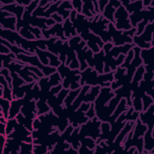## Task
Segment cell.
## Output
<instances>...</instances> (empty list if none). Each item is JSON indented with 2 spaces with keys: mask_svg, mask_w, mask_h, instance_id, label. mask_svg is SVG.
Masks as SVG:
<instances>
[{
  "mask_svg": "<svg viewBox=\"0 0 154 154\" xmlns=\"http://www.w3.org/2000/svg\"><path fill=\"white\" fill-rule=\"evenodd\" d=\"M94 150H89L87 148L86 146H81V147H79L78 150V153L80 154H91L94 153Z\"/></svg>",
  "mask_w": 154,
  "mask_h": 154,
  "instance_id": "50",
  "label": "cell"
},
{
  "mask_svg": "<svg viewBox=\"0 0 154 154\" xmlns=\"http://www.w3.org/2000/svg\"><path fill=\"white\" fill-rule=\"evenodd\" d=\"M0 82H1V84H2L4 87L2 97L11 102L13 100L12 91L11 90V88L9 87L8 84H7V81L5 79L4 76L2 75L0 76Z\"/></svg>",
  "mask_w": 154,
  "mask_h": 154,
  "instance_id": "36",
  "label": "cell"
},
{
  "mask_svg": "<svg viewBox=\"0 0 154 154\" xmlns=\"http://www.w3.org/2000/svg\"><path fill=\"white\" fill-rule=\"evenodd\" d=\"M63 31H64V28H63L62 24L59 23H55V25L49 29L42 31V35L46 39L50 38L49 37H50L51 34H52L53 36H54L55 35V34H57L56 35L59 37L61 39V40H63V41L68 40V38L64 36Z\"/></svg>",
  "mask_w": 154,
  "mask_h": 154,
  "instance_id": "25",
  "label": "cell"
},
{
  "mask_svg": "<svg viewBox=\"0 0 154 154\" xmlns=\"http://www.w3.org/2000/svg\"><path fill=\"white\" fill-rule=\"evenodd\" d=\"M1 74L2 75H3L5 78V79H6V81H7L9 87L11 89L13 88L12 86V79L11 78V76L10 75V73L9 72V70L8 69H7L6 68H2L1 70Z\"/></svg>",
  "mask_w": 154,
  "mask_h": 154,
  "instance_id": "46",
  "label": "cell"
},
{
  "mask_svg": "<svg viewBox=\"0 0 154 154\" xmlns=\"http://www.w3.org/2000/svg\"><path fill=\"white\" fill-rule=\"evenodd\" d=\"M0 104H1L0 111L2 112L4 117L5 119H8V115H9V110L11 106V102L3 97H1Z\"/></svg>",
  "mask_w": 154,
  "mask_h": 154,
  "instance_id": "40",
  "label": "cell"
},
{
  "mask_svg": "<svg viewBox=\"0 0 154 154\" xmlns=\"http://www.w3.org/2000/svg\"><path fill=\"white\" fill-rule=\"evenodd\" d=\"M104 51L101 49L99 52L94 54L93 58H92L93 52L91 49H88L87 51V56L85 60L87 61V64L89 67H94L95 70L98 73H103V57H104Z\"/></svg>",
  "mask_w": 154,
  "mask_h": 154,
  "instance_id": "18",
  "label": "cell"
},
{
  "mask_svg": "<svg viewBox=\"0 0 154 154\" xmlns=\"http://www.w3.org/2000/svg\"><path fill=\"white\" fill-rule=\"evenodd\" d=\"M16 23V17L14 16L5 18L1 17V25L4 28L9 29L11 30H15L16 28L14 24Z\"/></svg>",
  "mask_w": 154,
  "mask_h": 154,
  "instance_id": "39",
  "label": "cell"
},
{
  "mask_svg": "<svg viewBox=\"0 0 154 154\" xmlns=\"http://www.w3.org/2000/svg\"><path fill=\"white\" fill-rule=\"evenodd\" d=\"M153 11L154 7H147L146 9L143 10L141 11H138L134 12L132 14L129 16L131 20V25L132 28H137V25L139 22L142 19H147L149 22H153Z\"/></svg>",
  "mask_w": 154,
  "mask_h": 154,
  "instance_id": "20",
  "label": "cell"
},
{
  "mask_svg": "<svg viewBox=\"0 0 154 154\" xmlns=\"http://www.w3.org/2000/svg\"><path fill=\"white\" fill-rule=\"evenodd\" d=\"M88 20L90 21V30L94 34L99 35L103 43L112 42V38L108 32L105 30V29H106V24L110 22L109 20L104 18L103 15L101 14H96L93 17L88 18Z\"/></svg>",
  "mask_w": 154,
  "mask_h": 154,
  "instance_id": "9",
  "label": "cell"
},
{
  "mask_svg": "<svg viewBox=\"0 0 154 154\" xmlns=\"http://www.w3.org/2000/svg\"><path fill=\"white\" fill-rule=\"evenodd\" d=\"M19 32L20 35L23 36V37H25V38H26L28 40H35V37L34 36V35L32 34L31 33V32L26 28H22V29H20Z\"/></svg>",
  "mask_w": 154,
  "mask_h": 154,
  "instance_id": "47",
  "label": "cell"
},
{
  "mask_svg": "<svg viewBox=\"0 0 154 154\" xmlns=\"http://www.w3.org/2000/svg\"><path fill=\"white\" fill-rule=\"evenodd\" d=\"M57 70L60 73L62 79L66 77L62 82V86L64 88L68 89L70 84V89L72 90H75L79 88H81V85L78 82L81 76L76 75L77 74H79L80 72L79 70H70V68L68 67V66H66L64 63H61L58 67Z\"/></svg>",
  "mask_w": 154,
  "mask_h": 154,
  "instance_id": "8",
  "label": "cell"
},
{
  "mask_svg": "<svg viewBox=\"0 0 154 154\" xmlns=\"http://www.w3.org/2000/svg\"><path fill=\"white\" fill-rule=\"evenodd\" d=\"M137 124L134 125L129 133L126 135L122 142V145L124 146V152H127L130 147L135 146L140 153L143 152V138L139 137L143 136L147 129V126L141 124L139 118L137 120Z\"/></svg>",
  "mask_w": 154,
  "mask_h": 154,
  "instance_id": "7",
  "label": "cell"
},
{
  "mask_svg": "<svg viewBox=\"0 0 154 154\" xmlns=\"http://www.w3.org/2000/svg\"><path fill=\"white\" fill-rule=\"evenodd\" d=\"M1 43L3 44L5 46H7L12 52V53L16 55L19 54H25L27 55H33L32 54H31L28 51H26L25 50H24L22 48H19L14 45L10 44L9 42H7L6 40H5L4 39H3L2 38H1Z\"/></svg>",
  "mask_w": 154,
  "mask_h": 154,
  "instance_id": "37",
  "label": "cell"
},
{
  "mask_svg": "<svg viewBox=\"0 0 154 154\" xmlns=\"http://www.w3.org/2000/svg\"><path fill=\"white\" fill-rule=\"evenodd\" d=\"M1 3L5 4H10L11 2H14L15 1H13V0H0Z\"/></svg>",
  "mask_w": 154,
  "mask_h": 154,
  "instance_id": "57",
  "label": "cell"
},
{
  "mask_svg": "<svg viewBox=\"0 0 154 154\" xmlns=\"http://www.w3.org/2000/svg\"><path fill=\"white\" fill-rule=\"evenodd\" d=\"M16 59L22 62L26 63L28 64H32L33 66H36L39 67L45 76H48L52 73H54L57 72V70L55 67H51V66H46L40 63L38 60L37 55H27L23 54H19L16 55Z\"/></svg>",
  "mask_w": 154,
  "mask_h": 154,
  "instance_id": "15",
  "label": "cell"
},
{
  "mask_svg": "<svg viewBox=\"0 0 154 154\" xmlns=\"http://www.w3.org/2000/svg\"><path fill=\"white\" fill-rule=\"evenodd\" d=\"M79 128H80L79 126L75 128L73 132L70 134V135L66 140L67 142L70 144H72V147L76 150H78L80 147V143L78 137V132Z\"/></svg>",
  "mask_w": 154,
  "mask_h": 154,
  "instance_id": "32",
  "label": "cell"
},
{
  "mask_svg": "<svg viewBox=\"0 0 154 154\" xmlns=\"http://www.w3.org/2000/svg\"><path fill=\"white\" fill-rule=\"evenodd\" d=\"M90 106V103H82L78 111H75L68 117L69 123L73 128H75L79 125L86 123L88 120V118L85 116V113H84V111L88 110Z\"/></svg>",
  "mask_w": 154,
  "mask_h": 154,
  "instance_id": "19",
  "label": "cell"
},
{
  "mask_svg": "<svg viewBox=\"0 0 154 154\" xmlns=\"http://www.w3.org/2000/svg\"><path fill=\"white\" fill-rule=\"evenodd\" d=\"M5 129H6V124L3 123H0V134L6 136Z\"/></svg>",
  "mask_w": 154,
  "mask_h": 154,
  "instance_id": "54",
  "label": "cell"
},
{
  "mask_svg": "<svg viewBox=\"0 0 154 154\" xmlns=\"http://www.w3.org/2000/svg\"><path fill=\"white\" fill-rule=\"evenodd\" d=\"M153 51L154 46H152L149 49H142L140 51V54L146 72H153Z\"/></svg>",
  "mask_w": 154,
  "mask_h": 154,
  "instance_id": "22",
  "label": "cell"
},
{
  "mask_svg": "<svg viewBox=\"0 0 154 154\" xmlns=\"http://www.w3.org/2000/svg\"><path fill=\"white\" fill-rule=\"evenodd\" d=\"M150 2H151L150 0H144L143 1V5L144 6V7L149 5V4H150Z\"/></svg>",
  "mask_w": 154,
  "mask_h": 154,
  "instance_id": "58",
  "label": "cell"
},
{
  "mask_svg": "<svg viewBox=\"0 0 154 154\" xmlns=\"http://www.w3.org/2000/svg\"><path fill=\"white\" fill-rule=\"evenodd\" d=\"M22 141L17 140L14 138H7L5 146L3 150V153L13 154L14 153L19 154V147H20Z\"/></svg>",
  "mask_w": 154,
  "mask_h": 154,
  "instance_id": "28",
  "label": "cell"
},
{
  "mask_svg": "<svg viewBox=\"0 0 154 154\" xmlns=\"http://www.w3.org/2000/svg\"><path fill=\"white\" fill-rule=\"evenodd\" d=\"M0 52L2 54H8L10 53V50L5 45L1 43L0 44Z\"/></svg>",
  "mask_w": 154,
  "mask_h": 154,
  "instance_id": "52",
  "label": "cell"
},
{
  "mask_svg": "<svg viewBox=\"0 0 154 154\" xmlns=\"http://www.w3.org/2000/svg\"><path fill=\"white\" fill-rule=\"evenodd\" d=\"M153 130L147 129L143 138L144 140V150L147 152L153 150L154 148V138L152 135Z\"/></svg>",
  "mask_w": 154,
  "mask_h": 154,
  "instance_id": "35",
  "label": "cell"
},
{
  "mask_svg": "<svg viewBox=\"0 0 154 154\" xmlns=\"http://www.w3.org/2000/svg\"><path fill=\"white\" fill-rule=\"evenodd\" d=\"M82 2H84V5L81 12L82 14L84 15L87 18L93 17L97 14L96 12L94 10L92 1H82Z\"/></svg>",
  "mask_w": 154,
  "mask_h": 154,
  "instance_id": "34",
  "label": "cell"
},
{
  "mask_svg": "<svg viewBox=\"0 0 154 154\" xmlns=\"http://www.w3.org/2000/svg\"><path fill=\"white\" fill-rule=\"evenodd\" d=\"M10 76L12 77V90H15L18 88L19 85L24 84L26 81L24 79L19 78L16 73L14 72H10Z\"/></svg>",
  "mask_w": 154,
  "mask_h": 154,
  "instance_id": "42",
  "label": "cell"
},
{
  "mask_svg": "<svg viewBox=\"0 0 154 154\" xmlns=\"http://www.w3.org/2000/svg\"><path fill=\"white\" fill-rule=\"evenodd\" d=\"M114 26L117 30H129L132 26L128 19L129 13L125 7L121 5L114 13Z\"/></svg>",
  "mask_w": 154,
  "mask_h": 154,
  "instance_id": "16",
  "label": "cell"
},
{
  "mask_svg": "<svg viewBox=\"0 0 154 154\" xmlns=\"http://www.w3.org/2000/svg\"><path fill=\"white\" fill-rule=\"evenodd\" d=\"M126 100L125 98L122 99V100L120 101V103H119L117 108L115 111L114 114L109 117V118L108 120V122H109L111 125H112L114 122V121L116 120V119L117 118V117L119 116V115L120 113H122L124 111H126L128 110L129 107L127 106L126 105Z\"/></svg>",
  "mask_w": 154,
  "mask_h": 154,
  "instance_id": "33",
  "label": "cell"
},
{
  "mask_svg": "<svg viewBox=\"0 0 154 154\" xmlns=\"http://www.w3.org/2000/svg\"><path fill=\"white\" fill-rule=\"evenodd\" d=\"M22 106H23L20 109L22 114L25 116L27 120L33 122L34 119L37 114V111L35 106V100H33L26 102Z\"/></svg>",
  "mask_w": 154,
  "mask_h": 154,
  "instance_id": "23",
  "label": "cell"
},
{
  "mask_svg": "<svg viewBox=\"0 0 154 154\" xmlns=\"http://www.w3.org/2000/svg\"><path fill=\"white\" fill-rule=\"evenodd\" d=\"M38 2V1H32L29 6L25 8L23 19L17 20L16 29L17 32H19L21 27L27 28L29 26V24L32 26H37L42 30H46V29H48V26H46L45 23H47L48 25H51L55 23V21L52 19H46L45 18H37L36 17H33L32 16H31L30 14L31 11L35 8Z\"/></svg>",
  "mask_w": 154,
  "mask_h": 154,
  "instance_id": "5",
  "label": "cell"
},
{
  "mask_svg": "<svg viewBox=\"0 0 154 154\" xmlns=\"http://www.w3.org/2000/svg\"><path fill=\"white\" fill-rule=\"evenodd\" d=\"M101 121L94 116L91 120H88L87 123L81 125L78 133L79 140L80 138L85 137L86 136L91 137L94 140H96L100 135V126Z\"/></svg>",
  "mask_w": 154,
  "mask_h": 154,
  "instance_id": "12",
  "label": "cell"
},
{
  "mask_svg": "<svg viewBox=\"0 0 154 154\" xmlns=\"http://www.w3.org/2000/svg\"><path fill=\"white\" fill-rule=\"evenodd\" d=\"M94 103L93 102H91L90 103V109L89 110L87 111V112L85 113V116L89 118V119H92L93 118L95 115H96V113H95V111H94Z\"/></svg>",
  "mask_w": 154,
  "mask_h": 154,
  "instance_id": "49",
  "label": "cell"
},
{
  "mask_svg": "<svg viewBox=\"0 0 154 154\" xmlns=\"http://www.w3.org/2000/svg\"><path fill=\"white\" fill-rule=\"evenodd\" d=\"M36 82H32L29 84L23 85L21 87H19L15 90H12V95H13V99H17L22 98L24 96V93H26L28 90H31L32 87L34 86Z\"/></svg>",
  "mask_w": 154,
  "mask_h": 154,
  "instance_id": "31",
  "label": "cell"
},
{
  "mask_svg": "<svg viewBox=\"0 0 154 154\" xmlns=\"http://www.w3.org/2000/svg\"><path fill=\"white\" fill-rule=\"evenodd\" d=\"M14 130L10 134L6 135L7 138H14L20 141L32 143L33 138L31 132L28 131L23 125L19 123L17 120L14 124Z\"/></svg>",
  "mask_w": 154,
  "mask_h": 154,
  "instance_id": "17",
  "label": "cell"
},
{
  "mask_svg": "<svg viewBox=\"0 0 154 154\" xmlns=\"http://www.w3.org/2000/svg\"><path fill=\"white\" fill-rule=\"evenodd\" d=\"M90 87L91 86L89 85H85L83 87V88L80 91L79 94L78 95L76 100L74 101L73 104L69 105V109L71 111H75L79 107L82 101H84L85 102H93L94 101L96 97L100 93V90L101 87L99 85L93 86L91 87L90 93L85 94L86 92L90 89Z\"/></svg>",
  "mask_w": 154,
  "mask_h": 154,
  "instance_id": "13",
  "label": "cell"
},
{
  "mask_svg": "<svg viewBox=\"0 0 154 154\" xmlns=\"http://www.w3.org/2000/svg\"><path fill=\"white\" fill-rule=\"evenodd\" d=\"M121 5V2L119 1H111L105 8L103 11V16L110 22L114 24L115 20L114 19V13L116 11V8H118Z\"/></svg>",
  "mask_w": 154,
  "mask_h": 154,
  "instance_id": "26",
  "label": "cell"
},
{
  "mask_svg": "<svg viewBox=\"0 0 154 154\" xmlns=\"http://www.w3.org/2000/svg\"><path fill=\"white\" fill-rule=\"evenodd\" d=\"M108 1H99V11L100 13L103 12V8H104V7L105 5V4L108 2Z\"/></svg>",
  "mask_w": 154,
  "mask_h": 154,
  "instance_id": "55",
  "label": "cell"
},
{
  "mask_svg": "<svg viewBox=\"0 0 154 154\" xmlns=\"http://www.w3.org/2000/svg\"><path fill=\"white\" fill-rule=\"evenodd\" d=\"M69 89L63 88L60 91L57 97L55 96L54 95L50 96L47 100L48 105H49V106L53 109L59 106H61V105L63 104V99L65 98L66 96L69 93Z\"/></svg>",
  "mask_w": 154,
  "mask_h": 154,
  "instance_id": "27",
  "label": "cell"
},
{
  "mask_svg": "<svg viewBox=\"0 0 154 154\" xmlns=\"http://www.w3.org/2000/svg\"><path fill=\"white\" fill-rule=\"evenodd\" d=\"M81 143L82 146L88 147L90 149H94L96 147V141L94 140L93 138H86L85 137L80 138L79 140Z\"/></svg>",
  "mask_w": 154,
  "mask_h": 154,
  "instance_id": "45",
  "label": "cell"
},
{
  "mask_svg": "<svg viewBox=\"0 0 154 154\" xmlns=\"http://www.w3.org/2000/svg\"><path fill=\"white\" fill-rule=\"evenodd\" d=\"M1 10L8 11L13 12L17 16V20H20L22 15L23 13L24 6L18 5L16 4H13L11 5H5L1 7Z\"/></svg>",
  "mask_w": 154,
  "mask_h": 154,
  "instance_id": "29",
  "label": "cell"
},
{
  "mask_svg": "<svg viewBox=\"0 0 154 154\" xmlns=\"http://www.w3.org/2000/svg\"><path fill=\"white\" fill-rule=\"evenodd\" d=\"M69 46L73 47L77 52L78 58L79 60L81 66L79 70L81 72L84 71L88 67V65L85 63L87 51L88 49L87 46H85L86 45V42L81 40V37L79 35H76L69 39Z\"/></svg>",
  "mask_w": 154,
  "mask_h": 154,
  "instance_id": "11",
  "label": "cell"
},
{
  "mask_svg": "<svg viewBox=\"0 0 154 154\" xmlns=\"http://www.w3.org/2000/svg\"><path fill=\"white\" fill-rule=\"evenodd\" d=\"M63 28L65 32V35L67 38H70L76 35L77 32L75 31L73 26H72V23L70 22L69 18H67L65 20Z\"/></svg>",
  "mask_w": 154,
  "mask_h": 154,
  "instance_id": "38",
  "label": "cell"
},
{
  "mask_svg": "<svg viewBox=\"0 0 154 154\" xmlns=\"http://www.w3.org/2000/svg\"><path fill=\"white\" fill-rule=\"evenodd\" d=\"M137 31V28H132L130 30L125 31L117 30L114 24L109 22L108 23V33L111 37H112V43L114 46H118L119 45H123L125 43H132V37Z\"/></svg>",
  "mask_w": 154,
  "mask_h": 154,
  "instance_id": "10",
  "label": "cell"
},
{
  "mask_svg": "<svg viewBox=\"0 0 154 154\" xmlns=\"http://www.w3.org/2000/svg\"><path fill=\"white\" fill-rule=\"evenodd\" d=\"M15 119L17 120V121L19 123L23 125L28 131L32 132L34 130L33 122L27 120L25 119V117L24 118V117H23V116H22V113L19 112L15 117Z\"/></svg>",
  "mask_w": 154,
  "mask_h": 154,
  "instance_id": "41",
  "label": "cell"
},
{
  "mask_svg": "<svg viewBox=\"0 0 154 154\" xmlns=\"http://www.w3.org/2000/svg\"><path fill=\"white\" fill-rule=\"evenodd\" d=\"M121 3L122 4L123 6L126 7V10L128 12V13H132L133 11H138L143 8L142 1H137L134 2L130 3V0H125L122 1Z\"/></svg>",
  "mask_w": 154,
  "mask_h": 154,
  "instance_id": "30",
  "label": "cell"
},
{
  "mask_svg": "<svg viewBox=\"0 0 154 154\" xmlns=\"http://www.w3.org/2000/svg\"><path fill=\"white\" fill-rule=\"evenodd\" d=\"M153 25L154 22L147 24L144 29V31L141 35H134L132 37V43L141 49H149L151 48V42L153 33Z\"/></svg>",
  "mask_w": 154,
  "mask_h": 154,
  "instance_id": "14",
  "label": "cell"
},
{
  "mask_svg": "<svg viewBox=\"0 0 154 154\" xmlns=\"http://www.w3.org/2000/svg\"><path fill=\"white\" fill-rule=\"evenodd\" d=\"M73 10H76L77 13L81 14L82 12V1H71Z\"/></svg>",
  "mask_w": 154,
  "mask_h": 154,
  "instance_id": "48",
  "label": "cell"
},
{
  "mask_svg": "<svg viewBox=\"0 0 154 154\" xmlns=\"http://www.w3.org/2000/svg\"><path fill=\"white\" fill-rule=\"evenodd\" d=\"M1 37L3 39L7 40L11 45H14V42L22 49L28 51L33 55L35 54V50L37 49V46H38L40 49L46 50L47 49L46 43L48 39H38L29 40L22 38L17 32L13 31L10 29H3L1 27Z\"/></svg>",
  "mask_w": 154,
  "mask_h": 154,
  "instance_id": "3",
  "label": "cell"
},
{
  "mask_svg": "<svg viewBox=\"0 0 154 154\" xmlns=\"http://www.w3.org/2000/svg\"><path fill=\"white\" fill-rule=\"evenodd\" d=\"M33 150V143H26L22 141L20 145V151L19 154H31L32 153Z\"/></svg>",
  "mask_w": 154,
  "mask_h": 154,
  "instance_id": "43",
  "label": "cell"
},
{
  "mask_svg": "<svg viewBox=\"0 0 154 154\" xmlns=\"http://www.w3.org/2000/svg\"><path fill=\"white\" fill-rule=\"evenodd\" d=\"M50 78L51 79L49 82V77L47 76L40 78L37 82L41 90H40L39 100L36 103V106L38 109L37 116L44 114L51 111L50 107L46 103L51 95L49 90L52 86L58 85L62 82V79L58 72L51 75Z\"/></svg>",
  "mask_w": 154,
  "mask_h": 154,
  "instance_id": "4",
  "label": "cell"
},
{
  "mask_svg": "<svg viewBox=\"0 0 154 154\" xmlns=\"http://www.w3.org/2000/svg\"><path fill=\"white\" fill-rule=\"evenodd\" d=\"M58 38L56 37L48 39L47 49L56 55L60 53V61L61 63L65 64L66 66H69L70 69H78L79 64L76 58L75 49L73 47L68 46L69 40L63 42V40Z\"/></svg>",
  "mask_w": 154,
  "mask_h": 154,
  "instance_id": "2",
  "label": "cell"
},
{
  "mask_svg": "<svg viewBox=\"0 0 154 154\" xmlns=\"http://www.w3.org/2000/svg\"><path fill=\"white\" fill-rule=\"evenodd\" d=\"M154 104L150 105V107L144 112H140L139 119L141 122L143 124H147L148 125V129L149 130H153L154 128Z\"/></svg>",
  "mask_w": 154,
  "mask_h": 154,
  "instance_id": "24",
  "label": "cell"
},
{
  "mask_svg": "<svg viewBox=\"0 0 154 154\" xmlns=\"http://www.w3.org/2000/svg\"><path fill=\"white\" fill-rule=\"evenodd\" d=\"M60 131L56 130L51 135H46L39 138L34 139L33 144H41L42 146L48 149V152L53 149L54 146L58 142L60 137Z\"/></svg>",
  "mask_w": 154,
  "mask_h": 154,
  "instance_id": "21",
  "label": "cell"
},
{
  "mask_svg": "<svg viewBox=\"0 0 154 154\" xmlns=\"http://www.w3.org/2000/svg\"><path fill=\"white\" fill-rule=\"evenodd\" d=\"M51 17L54 19L55 21H57L59 23H61V22H63V19L60 16H59L57 13H55L53 15H51Z\"/></svg>",
  "mask_w": 154,
  "mask_h": 154,
  "instance_id": "53",
  "label": "cell"
},
{
  "mask_svg": "<svg viewBox=\"0 0 154 154\" xmlns=\"http://www.w3.org/2000/svg\"><path fill=\"white\" fill-rule=\"evenodd\" d=\"M81 88H79L75 91H70V93L67 96L66 99L64 100V106H67L70 105H71L72 102L73 100V99L75 98V97L79 93V91H81Z\"/></svg>",
  "mask_w": 154,
  "mask_h": 154,
  "instance_id": "44",
  "label": "cell"
},
{
  "mask_svg": "<svg viewBox=\"0 0 154 154\" xmlns=\"http://www.w3.org/2000/svg\"><path fill=\"white\" fill-rule=\"evenodd\" d=\"M7 140V137L5 135L1 134L0 135V149H1V153H3L4 148L5 146V144Z\"/></svg>",
  "mask_w": 154,
  "mask_h": 154,
  "instance_id": "51",
  "label": "cell"
},
{
  "mask_svg": "<svg viewBox=\"0 0 154 154\" xmlns=\"http://www.w3.org/2000/svg\"><path fill=\"white\" fill-rule=\"evenodd\" d=\"M70 19L77 33L84 39L88 48L94 54L98 53L103 48V42L99 37L90 32L88 18L82 14L77 13L76 10H72L70 14Z\"/></svg>",
  "mask_w": 154,
  "mask_h": 154,
  "instance_id": "1",
  "label": "cell"
},
{
  "mask_svg": "<svg viewBox=\"0 0 154 154\" xmlns=\"http://www.w3.org/2000/svg\"><path fill=\"white\" fill-rule=\"evenodd\" d=\"M114 72L100 75L97 76V72L95 69L91 67H87L83 72H79V74L81 76L80 85L84 84L92 86L99 85L101 87H110L111 82L114 81Z\"/></svg>",
  "mask_w": 154,
  "mask_h": 154,
  "instance_id": "6",
  "label": "cell"
},
{
  "mask_svg": "<svg viewBox=\"0 0 154 154\" xmlns=\"http://www.w3.org/2000/svg\"><path fill=\"white\" fill-rule=\"evenodd\" d=\"M15 1H16L17 3H19V5L22 4V5H28L31 2V1H29V0H22V1L16 0Z\"/></svg>",
  "mask_w": 154,
  "mask_h": 154,
  "instance_id": "56",
  "label": "cell"
}]
</instances>
